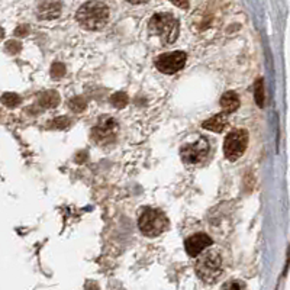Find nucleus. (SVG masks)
<instances>
[{
    "mask_svg": "<svg viewBox=\"0 0 290 290\" xmlns=\"http://www.w3.org/2000/svg\"><path fill=\"white\" fill-rule=\"evenodd\" d=\"M77 22L87 31H99L109 22V7L100 0H90L76 13Z\"/></svg>",
    "mask_w": 290,
    "mask_h": 290,
    "instance_id": "f257e3e1",
    "label": "nucleus"
},
{
    "mask_svg": "<svg viewBox=\"0 0 290 290\" xmlns=\"http://www.w3.org/2000/svg\"><path fill=\"white\" fill-rule=\"evenodd\" d=\"M148 29L153 35L158 36L163 44L170 45L177 39L180 25L179 20L170 13H155L150 19Z\"/></svg>",
    "mask_w": 290,
    "mask_h": 290,
    "instance_id": "f03ea898",
    "label": "nucleus"
},
{
    "mask_svg": "<svg viewBox=\"0 0 290 290\" xmlns=\"http://www.w3.org/2000/svg\"><path fill=\"white\" fill-rule=\"evenodd\" d=\"M196 274L205 283H215L222 274V257L216 250L202 251L194 266Z\"/></svg>",
    "mask_w": 290,
    "mask_h": 290,
    "instance_id": "7ed1b4c3",
    "label": "nucleus"
},
{
    "mask_svg": "<svg viewBox=\"0 0 290 290\" xmlns=\"http://www.w3.org/2000/svg\"><path fill=\"white\" fill-rule=\"evenodd\" d=\"M138 228L145 237H158L169 228V219L161 210L145 207L138 218Z\"/></svg>",
    "mask_w": 290,
    "mask_h": 290,
    "instance_id": "20e7f679",
    "label": "nucleus"
},
{
    "mask_svg": "<svg viewBox=\"0 0 290 290\" xmlns=\"http://www.w3.org/2000/svg\"><path fill=\"white\" fill-rule=\"evenodd\" d=\"M248 145V132L244 129L231 131L223 142V153L229 161L238 160L247 150Z\"/></svg>",
    "mask_w": 290,
    "mask_h": 290,
    "instance_id": "39448f33",
    "label": "nucleus"
},
{
    "mask_svg": "<svg viewBox=\"0 0 290 290\" xmlns=\"http://www.w3.org/2000/svg\"><path fill=\"white\" fill-rule=\"evenodd\" d=\"M209 142L203 136H199L193 142L185 144L180 150V155L185 163L188 164H197L203 161L209 154Z\"/></svg>",
    "mask_w": 290,
    "mask_h": 290,
    "instance_id": "423d86ee",
    "label": "nucleus"
},
{
    "mask_svg": "<svg viewBox=\"0 0 290 290\" xmlns=\"http://www.w3.org/2000/svg\"><path fill=\"white\" fill-rule=\"evenodd\" d=\"M188 55L183 51H174L160 55L155 60V67L164 74H174L180 71L186 64Z\"/></svg>",
    "mask_w": 290,
    "mask_h": 290,
    "instance_id": "0eeeda50",
    "label": "nucleus"
},
{
    "mask_svg": "<svg viewBox=\"0 0 290 290\" xmlns=\"http://www.w3.org/2000/svg\"><path fill=\"white\" fill-rule=\"evenodd\" d=\"M118 134V122L110 116H103L99 119L96 126L92 129V136L97 144H109L116 138Z\"/></svg>",
    "mask_w": 290,
    "mask_h": 290,
    "instance_id": "6e6552de",
    "label": "nucleus"
},
{
    "mask_svg": "<svg viewBox=\"0 0 290 290\" xmlns=\"http://www.w3.org/2000/svg\"><path fill=\"white\" fill-rule=\"evenodd\" d=\"M210 245H212V238L206 234H194L185 242L186 253L190 257H197L202 251H205Z\"/></svg>",
    "mask_w": 290,
    "mask_h": 290,
    "instance_id": "1a4fd4ad",
    "label": "nucleus"
},
{
    "mask_svg": "<svg viewBox=\"0 0 290 290\" xmlns=\"http://www.w3.org/2000/svg\"><path fill=\"white\" fill-rule=\"evenodd\" d=\"M61 13L60 0H44L39 6L38 15L41 19H55Z\"/></svg>",
    "mask_w": 290,
    "mask_h": 290,
    "instance_id": "9d476101",
    "label": "nucleus"
},
{
    "mask_svg": "<svg viewBox=\"0 0 290 290\" xmlns=\"http://www.w3.org/2000/svg\"><path fill=\"white\" fill-rule=\"evenodd\" d=\"M221 107L225 113H232L239 107V97L235 92H226L221 97Z\"/></svg>",
    "mask_w": 290,
    "mask_h": 290,
    "instance_id": "9b49d317",
    "label": "nucleus"
},
{
    "mask_svg": "<svg viewBox=\"0 0 290 290\" xmlns=\"http://www.w3.org/2000/svg\"><path fill=\"white\" fill-rule=\"evenodd\" d=\"M225 126H226L225 115H216V116H213V118H210V119H207L202 123L203 129H207V131H212V132H222Z\"/></svg>",
    "mask_w": 290,
    "mask_h": 290,
    "instance_id": "f8f14e48",
    "label": "nucleus"
},
{
    "mask_svg": "<svg viewBox=\"0 0 290 290\" xmlns=\"http://www.w3.org/2000/svg\"><path fill=\"white\" fill-rule=\"evenodd\" d=\"M38 103L42 107H55L57 104H60V95L54 90L44 92L38 99Z\"/></svg>",
    "mask_w": 290,
    "mask_h": 290,
    "instance_id": "ddd939ff",
    "label": "nucleus"
},
{
    "mask_svg": "<svg viewBox=\"0 0 290 290\" xmlns=\"http://www.w3.org/2000/svg\"><path fill=\"white\" fill-rule=\"evenodd\" d=\"M254 99H256V103L260 106V107H264V100H266V92H264V80L260 77L256 85H254Z\"/></svg>",
    "mask_w": 290,
    "mask_h": 290,
    "instance_id": "4468645a",
    "label": "nucleus"
},
{
    "mask_svg": "<svg viewBox=\"0 0 290 290\" xmlns=\"http://www.w3.org/2000/svg\"><path fill=\"white\" fill-rule=\"evenodd\" d=\"M68 106H70V109H71L73 112L80 113V112H83V110L86 109L87 103H86V100H85L83 97H74V99H71V100L68 102Z\"/></svg>",
    "mask_w": 290,
    "mask_h": 290,
    "instance_id": "2eb2a0df",
    "label": "nucleus"
},
{
    "mask_svg": "<svg viewBox=\"0 0 290 290\" xmlns=\"http://www.w3.org/2000/svg\"><path fill=\"white\" fill-rule=\"evenodd\" d=\"M1 103L7 107H16L20 103V97L17 96L16 93H4L1 96Z\"/></svg>",
    "mask_w": 290,
    "mask_h": 290,
    "instance_id": "dca6fc26",
    "label": "nucleus"
},
{
    "mask_svg": "<svg viewBox=\"0 0 290 290\" xmlns=\"http://www.w3.org/2000/svg\"><path fill=\"white\" fill-rule=\"evenodd\" d=\"M110 102H112V104L115 107L122 109V107H125L128 104V96L123 92H118L116 95H113V96L110 97Z\"/></svg>",
    "mask_w": 290,
    "mask_h": 290,
    "instance_id": "f3484780",
    "label": "nucleus"
},
{
    "mask_svg": "<svg viewBox=\"0 0 290 290\" xmlns=\"http://www.w3.org/2000/svg\"><path fill=\"white\" fill-rule=\"evenodd\" d=\"M221 290H245V286L239 280H229V282L223 283Z\"/></svg>",
    "mask_w": 290,
    "mask_h": 290,
    "instance_id": "a211bd4d",
    "label": "nucleus"
},
{
    "mask_svg": "<svg viewBox=\"0 0 290 290\" xmlns=\"http://www.w3.org/2000/svg\"><path fill=\"white\" fill-rule=\"evenodd\" d=\"M66 74V67L61 63H55L51 68V76L54 79H61Z\"/></svg>",
    "mask_w": 290,
    "mask_h": 290,
    "instance_id": "6ab92c4d",
    "label": "nucleus"
},
{
    "mask_svg": "<svg viewBox=\"0 0 290 290\" xmlns=\"http://www.w3.org/2000/svg\"><path fill=\"white\" fill-rule=\"evenodd\" d=\"M68 125H70V119H68V118H66V116H61V118L54 119V120L51 122V126H52V128H58V129L67 128Z\"/></svg>",
    "mask_w": 290,
    "mask_h": 290,
    "instance_id": "aec40b11",
    "label": "nucleus"
},
{
    "mask_svg": "<svg viewBox=\"0 0 290 290\" xmlns=\"http://www.w3.org/2000/svg\"><path fill=\"white\" fill-rule=\"evenodd\" d=\"M6 50H7L9 52H12V54H17V52L20 51V44L16 42V41H9V42L6 44Z\"/></svg>",
    "mask_w": 290,
    "mask_h": 290,
    "instance_id": "412c9836",
    "label": "nucleus"
},
{
    "mask_svg": "<svg viewBox=\"0 0 290 290\" xmlns=\"http://www.w3.org/2000/svg\"><path fill=\"white\" fill-rule=\"evenodd\" d=\"M170 1L180 9H189V0H170Z\"/></svg>",
    "mask_w": 290,
    "mask_h": 290,
    "instance_id": "4be33fe9",
    "label": "nucleus"
},
{
    "mask_svg": "<svg viewBox=\"0 0 290 290\" xmlns=\"http://www.w3.org/2000/svg\"><path fill=\"white\" fill-rule=\"evenodd\" d=\"M17 36H20V35H26L28 34V26H19L17 29H16V32H15Z\"/></svg>",
    "mask_w": 290,
    "mask_h": 290,
    "instance_id": "5701e85b",
    "label": "nucleus"
},
{
    "mask_svg": "<svg viewBox=\"0 0 290 290\" xmlns=\"http://www.w3.org/2000/svg\"><path fill=\"white\" fill-rule=\"evenodd\" d=\"M126 1H129L132 4H142V3H147L148 0H126Z\"/></svg>",
    "mask_w": 290,
    "mask_h": 290,
    "instance_id": "b1692460",
    "label": "nucleus"
},
{
    "mask_svg": "<svg viewBox=\"0 0 290 290\" xmlns=\"http://www.w3.org/2000/svg\"><path fill=\"white\" fill-rule=\"evenodd\" d=\"M0 36H3V31H1V28H0Z\"/></svg>",
    "mask_w": 290,
    "mask_h": 290,
    "instance_id": "393cba45",
    "label": "nucleus"
}]
</instances>
